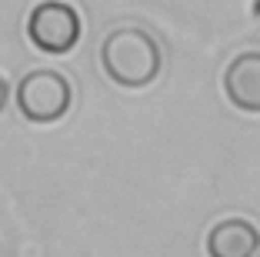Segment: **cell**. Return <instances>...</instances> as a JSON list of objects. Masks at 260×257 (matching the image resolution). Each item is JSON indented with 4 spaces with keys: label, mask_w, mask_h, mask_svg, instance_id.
I'll use <instances>...</instances> for the list:
<instances>
[{
    "label": "cell",
    "mask_w": 260,
    "mask_h": 257,
    "mask_svg": "<svg viewBox=\"0 0 260 257\" xmlns=\"http://www.w3.org/2000/svg\"><path fill=\"white\" fill-rule=\"evenodd\" d=\"M260 250V231L244 217H223L207 234V257H253Z\"/></svg>",
    "instance_id": "cell-5"
},
{
    "label": "cell",
    "mask_w": 260,
    "mask_h": 257,
    "mask_svg": "<svg viewBox=\"0 0 260 257\" xmlns=\"http://www.w3.org/2000/svg\"><path fill=\"white\" fill-rule=\"evenodd\" d=\"M223 94L237 110L260 113V50H244L227 64Z\"/></svg>",
    "instance_id": "cell-4"
},
{
    "label": "cell",
    "mask_w": 260,
    "mask_h": 257,
    "mask_svg": "<svg viewBox=\"0 0 260 257\" xmlns=\"http://www.w3.org/2000/svg\"><path fill=\"white\" fill-rule=\"evenodd\" d=\"M253 257H260V250H257V254H253Z\"/></svg>",
    "instance_id": "cell-7"
},
{
    "label": "cell",
    "mask_w": 260,
    "mask_h": 257,
    "mask_svg": "<svg viewBox=\"0 0 260 257\" xmlns=\"http://www.w3.org/2000/svg\"><path fill=\"white\" fill-rule=\"evenodd\" d=\"M4 104H7V83L0 80V110H4Z\"/></svg>",
    "instance_id": "cell-6"
},
{
    "label": "cell",
    "mask_w": 260,
    "mask_h": 257,
    "mask_svg": "<svg viewBox=\"0 0 260 257\" xmlns=\"http://www.w3.org/2000/svg\"><path fill=\"white\" fill-rule=\"evenodd\" d=\"M160 44L144 27H117L100 44V67L117 87L144 91L160 74Z\"/></svg>",
    "instance_id": "cell-1"
},
{
    "label": "cell",
    "mask_w": 260,
    "mask_h": 257,
    "mask_svg": "<svg viewBox=\"0 0 260 257\" xmlns=\"http://www.w3.org/2000/svg\"><path fill=\"white\" fill-rule=\"evenodd\" d=\"M74 104V87L60 70H30L17 83V107L30 124H57Z\"/></svg>",
    "instance_id": "cell-2"
},
{
    "label": "cell",
    "mask_w": 260,
    "mask_h": 257,
    "mask_svg": "<svg viewBox=\"0 0 260 257\" xmlns=\"http://www.w3.org/2000/svg\"><path fill=\"white\" fill-rule=\"evenodd\" d=\"M27 37L44 53H70L80 40V17L60 0L37 4L27 17Z\"/></svg>",
    "instance_id": "cell-3"
}]
</instances>
